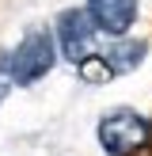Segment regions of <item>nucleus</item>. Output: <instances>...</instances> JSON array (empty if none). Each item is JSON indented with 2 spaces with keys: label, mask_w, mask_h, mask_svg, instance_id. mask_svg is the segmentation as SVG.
<instances>
[{
  "label": "nucleus",
  "mask_w": 152,
  "mask_h": 156,
  "mask_svg": "<svg viewBox=\"0 0 152 156\" xmlns=\"http://www.w3.org/2000/svg\"><path fill=\"white\" fill-rule=\"evenodd\" d=\"M99 141L106 156H133L152 141V122L133 111H114L99 122Z\"/></svg>",
  "instance_id": "1"
},
{
  "label": "nucleus",
  "mask_w": 152,
  "mask_h": 156,
  "mask_svg": "<svg viewBox=\"0 0 152 156\" xmlns=\"http://www.w3.org/2000/svg\"><path fill=\"white\" fill-rule=\"evenodd\" d=\"M53 38L50 30H27L23 42L15 46L12 61H8V80L12 84H34L38 76H46L53 69Z\"/></svg>",
  "instance_id": "2"
},
{
  "label": "nucleus",
  "mask_w": 152,
  "mask_h": 156,
  "mask_svg": "<svg viewBox=\"0 0 152 156\" xmlns=\"http://www.w3.org/2000/svg\"><path fill=\"white\" fill-rule=\"evenodd\" d=\"M57 30H61V53H65L72 65H80V61H88L91 53H95L99 30H95V23L88 19L84 8H68V12H61Z\"/></svg>",
  "instance_id": "3"
},
{
  "label": "nucleus",
  "mask_w": 152,
  "mask_h": 156,
  "mask_svg": "<svg viewBox=\"0 0 152 156\" xmlns=\"http://www.w3.org/2000/svg\"><path fill=\"white\" fill-rule=\"evenodd\" d=\"M88 19L95 23V30L103 34H114L122 38L137 19V0H88Z\"/></svg>",
  "instance_id": "4"
},
{
  "label": "nucleus",
  "mask_w": 152,
  "mask_h": 156,
  "mask_svg": "<svg viewBox=\"0 0 152 156\" xmlns=\"http://www.w3.org/2000/svg\"><path fill=\"white\" fill-rule=\"evenodd\" d=\"M144 50H148L144 38H122V42H114L110 50L99 53V57L106 61L110 73H129V69H137V65L144 61Z\"/></svg>",
  "instance_id": "5"
},
{
  "label": "nucleus",
  "mask_w": 152,
  "mask_h": 156,
  "mask_svg": "<svg viewBox=\"0 0 152 156\" xmlns=\"http://www.w3.org/2000/svg\"><path fill=\"white\" fill-rule=\"evenodd\" d=\"M76 69H80V76H84V84H106V80H110V69H106V61L103 57H99V53H91V57L88 61H80V65H76Z\"/></svg>",
  "instance_id": "6"
},
{
  "label": "nucleus",
  "mask_w": 152,
  "mask_h": 156,
  "mask_svg": "<svg viewBox=\"0 0 152 156\" xmlns=\"http://www.w3.org/2000/svg\"><path fill=\"white\" fill-rule=\"evenodd\" d=\"M8 88H12V80H8V69H0V99L8 95Z\"/></svg>",
  "instance_id": "7"
}]
</instances>
